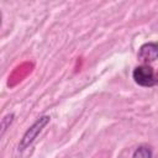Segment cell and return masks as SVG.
I'll use <instances>...</instances> for the list:
<instances>
[{"label":"cell","mask_w":158,"mask_h":158,"mask_svg":"<svg viewBox=\"0 0 158 158\" xmlns=\"http://www.w3.org/2000/svg\"><path fill=\"white\" fill-rule=\"evenodd\" d=\"M49 120H51V117L49 116H46V115L38 117L27 128V131L23 133V136H22V138H21V141L19 143V151H23L27 147H30L33 143V141L37 138V136L41 133V131L44 128V126L49 122Z\"/></svg>","instance_id":"6da1fadb"},{"label":"cell","mask_w":158,"mask_h":158,"mask_svg":"<svg viewBox=\"0 0 158 158\" xmlns=\"http://www.w3.org/2000/svg\"><path fill=\"white\" fill-rule=\"evenodd\" d=\"M132 78L141 86H147L148 88V86L156 85V73L147 64L136 67L132 72Z\"/></svg>","instance_id":"7a4b0ae2"},{"label":"cell","mask_w":158,"mask_h":158,"mask_svg":"<svg viewBox=\"0 0 158 158\" xmlns=\"http://www.w3.org/2000/svg\"><path fill=\"white\" fill-rule=\"evenodd\" d=\"M137 58L143 64L152 63L158 58V43L157 42H148L139 47Z\"/></svg>","instance_id":"3957f363"},{"label":"cell","mask_w":158,"mask_h":158,"mask_svg":"<svg viewBox=\"0 0 158 158\" xmlns=\"http://www.w3.org/2000/svg\"><path fill=\"white\" fill-rule=\"evenodd\" d=\"M132 158H152V149L148 146H139L133 152Z\"/></svg>","instance_id":"277c9868"},{"label":"cell","mask_w":158,"mask_h":158,"mask_svg":"<svg viewBox=\"0 0 158 158\" xmlns=\"http://www.w3.org/2000/svg\"><path fill=\"white\" fill-rule=\"evenodd\" d=\"M14 117H15L14 114H7V115H5V116L2 117V120H1V135H4L5 131L10 127V125H11L12 121H14Z\"/></svg>","instance_id":"5b68a950"},{"label":"cell","mask_w":158,"mask_h":158,"mask_svg":"<svg viewBox=\"0 0 158 158\" xmlns=\"http://www.w3.org/2000/svg\"><path fill=\"white\" fill-rule=\"evenodd\" d=\"M156 85H158V72L156 73Z\"/></svg>","instance_id":"8992f818"}]
</instances>
